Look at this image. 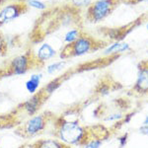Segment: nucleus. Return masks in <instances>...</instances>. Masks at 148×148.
I'll return each instance as SVG.
<instances>
[{"mask_svg":"<svg viewBox=\"0 0 148 148\" xmlns=\"http://www.w3.org/2000/svg\"><path fill=\"white\" fill-rule=\"evenodd\" d=\"M56 137L68 146H83L89 135L88 127L80 123L79 120L68 121L62 116L56 121Z\"/></svg>","mask_w":148,"mask_h":148,"instance_id":"f257e3e1","label":"nucleus"},{"mask_svg":"<svg viewBox=\"0 0 148 148\" xmlns=\"http://www.w3.org/2000/svg\"><path fill=\"white\" fill-rule=\"evenodd\" d=\"M95 44L91 38L80 37L73 44L67 45L62 51L61 57L67 58L70 56H81L88 53L94 49Z\"/></svg>","mask_w":148,"mask_h":148,"instance_id":"f03ea898","label":"nucleus"},{"mask_svg":"<svg viewBox=\"0 0 148 148\" xmlns=\"http://www.w3.org/2000/svg\"><path fill=\"white\" fill-rule=\"evenodd\" d=\"M47 123V116L46 114L32 116L21 127L22 134L25 137H34L45 130Z\"/></svg>","mask_w":148,"mask_h":148,"instance_id":"7ed1b4c3","label":"nucleus"},{"mask_svg":"<svg viewBox=\"0 0 148 148\" xmlns=\"http://www.w3.org/2000/svg\"><path fill=\"white\" fill-rule=\"evenodd\" d=\"M114 5V0H98L90 6L88 14L89 18L94 22H99L111 13Z\"/></svg>","mask_w":148,"mask_h":148,"instance_id":"20e7f679","label":"nucleus"},{"mask_svg":"<svg viewBox=\"0 0 148 148\" xmlns=\"http://www.w3.org/2000/svg\"><path fill=\"white\" fill-rule=\"evenodd\" d=\"M32 64V57L29 53L15 56L9 64L8 75H24L30 70Z\"/></svg>","mask_w":148,"mask_h":148,"instance_id":"39448f33","label":"nucleus"},{"mask_svg":"<svg viewBox=\"0 0 148 148\" xmlns=\"http://www.w3.org/2000/svg\"><path fill=\"white\" fill-rule=\"evenodd\" d=\"M49 97L47 95L42 91V89L40 90L38 93H36L35 95H32V97L29 98L26 102H24L21 107H22L23 111L26 112V114L28 116H35L36 114L39 112L42 105L44 104L45 100Z\"/></svg>","mask_w":148,"mask_h":148,"instance_id":"423d86ee","label":"nucleus"},{"mask_svg":"<svg viewBox=\"0 0 148 148\" xmlns=\"http://www.w3.org/2000/svg\"><path fill=\"white\" fill-rule=\"evenodd\" d=\"M25 9L26 6L24 4L19 3H12L2 8L0 10V27L19 17Z\"/></svg>","mask_w":148,"mask_h":148,"instance_id":"0eeeda50","label":"nucleus"},{"mask_svg":"<svg viewBox=\"0 0 148 148\" xmlns=\"http://www.w3.org/2000/svg\"><path fill=\"white\" fill-rule=\"evenodd\" d=\"M134 90L139 94H148V65H142L138 69Z\"/></svg>","mask_w":148,"mask_h":148,"instance_id":"6e6552de","label":"nucleus"},{"mask_svg":"<svg viewBox=\"0 0 148 148\" xmlns=\"http://www.w3.org/2000/svg\"><path fill=\"white\" fill-rule=\"evenodd\" d=\"M56 56V51L49 44H42L39 47L35 56V60L38 62H46L47 60H51Z\"/></svg>","mask_w":148,"mask_h":148,"instance_id":"1a4fd4ad","label":"nucleus"},{"mask_svg":"<svg viewBox=\"0 0 148 148\" xmlns=\"http://www.w3.org/2000/svg\"><path fill=\"white\" fill-rule=\"evenodd\" d=\"M42 79V73H34L30 76V78L25 83V88L29 94L35 95L36 93L39 92Z\"/></svg>","mask_w":148,"mask_h":148,"instance_id":"9d476101","label":"nucleus"},{"mask_svg":"<svg viewBox=\"0 0 148 148\" xmlns=\"http://www.w3.org/2000/svg\"><path fill=\"white\" fill-rule=\"evenodd\" d=\"M34 148H70L58 139H42L33 145Z\"/></svg>","mask_w":148,"mask_h":148,"instance_id":"9b49d317","label":"nucleus"},{"mask_svg":"<svg viewBox=\"0 0 148 148\" xmlns=\"http://www.w3.org/2000/svg\"><path fill=\"white\" fill-rule=\"evenodd\" d=\"M130 45L126 44V42H116L114 44L111 45L105 49L104 53L106 56L108 54H113V53H119V52H123L130 49Z\"/></svg>","mask_w":148,"mask_h":148,"instance_id":"f8f14e48","label":"nucleus"},{"mask_svg":"<svg viewBox=\"0 0 148 148\" xmlns=\"http://www.w3.org/2000/svg\"><path fill=\"white\" fill-rule=\"evenodd\" d=\"M61 82H62V78L61 77H57V78H54V79H52L49 81L47 84L45 86L44 88H42V91H44L46 94L49 96V95H51L52 93H54L56 91L57 89H58L59 87H60L61 85Z\"/></svg>","mask_w":148,"mask_h":148,"instance_id":"ddd939ff","label":"nucleus"},{"mask_svg":"<svg viewBox=\"0 0 148 148\" xmlns=\"http://www.w3.org/2000/svg\"><path fill=\"white\" fill-rule=\"evenodd\" d=\"M66 62L65 61H56V62H52L51 64L47 66V72L49 75H52V74H56L58 71L62 70L65 66Z\"/></svg>","mask_w":148,"mask_h":148,"instance_id":"4468645a","label":"nucleus"},{"mask_svg":"<svg viewBox=\"0 0 148 148\" xmlns=\"http://www.w3.org/2000/svg\"><path fill=\"white\" fill-rule=\"evenodd\" d=\"M78 38H80V31L77 30V29H72V30L68 31L65 34V36H64V42L68 45H71Z\"/></svg>","mask_w":148,"mask_h":148,"instance_id":"2eb2a0df","label":"nucleus"},{"mask_svg":"<svg viewBox=\"0 0 148 148\" xmlns=\"http://www.w3.org/2000/svg\"><path fill=\"white\" fill-rule=\"evenodd\" d=\"M123 114L121 112H113L104 119L105 121H121L123 120Z\"/></svg>","mask_w":148,"mask_h":148,"instance_id":"dca6fc26","label":"nucleus"},{"mask_svg":"<svg viewBox=\"0 0 148 148\" xmlns=\"http://www.w3.org/2000/svg\"><path fill=\"white\" fill-rule=\"evenodd\" d=\"M28 4L30 6H32L33 8L39 9V10H45L47 8V5L44 2L40 1V0H29Z\"/></svg>","mask_w":148,"mask_h":148,"instance_id":"f3484780","label":"nucleus"},{"mask_svg":"<svg viewBox=\"0 0 148 148\" xmlns=\"http://www.w3.org/2000/svg\"><path fill=\"white\" fill-rule=\"evenodd\" d=\"M71 3L73 6L82 8V7H87L88 5H90L91 0H71Z\"/></svg>","mask_w":148,"mask_h":148,"instance_id":"a211bd4d","label":"nucleus"},{"mask_svg":"<svg viewBox=\"0 0 148 148\" xmlns=\"http://www.w3.org/2000/svg\"><path fill=\"white\" fill-rule=\"evenodd\" d=\"M109 92H110V86L108 84L99 85V87L97 89V93L101 95V96H106V95L109 94Z\"/></svg>","mask_w":148,"mask_h":148,"instance_id":"6ab92c4d","label":"nucleus"},{"mask_svg":"<svg viewBox=\"0 0 148 148\" xmlns=\"http://www.w3.org/2000/svg\"><path fill=\"white\" fill-rule=\"evenodd\" d=\"M139 132L144 135H148V116H146L143 120L141 126L139 127Z\"/></svg>","mask_w":148,"mask_h":148,"instance_id":"aec40b11","label":"nucleus"},{"mask_svg":"<svg viewBox=\"0 0 148 148\" xmlns=\"http://www.w3.org/2000/svg\"><path fill=\"white\" fill-rule=\"evenodd\" d=\"M5 52H6V44H5V42H4L3 38L0 35V56H4Z\"/></svg>","mask_w":148,"mask_h":148,"instance_id":"412c9836","label":"nucleus"},{"mask_svg":"<svg viewBox=\"0 0 148 148\" xmlns=\"http://www.w3.org/2000/svg\"><path fill=\"white\" fill-rule=\"evenodd\" d=\"M119 143H120V148L125 147L127 143V134H123L119 138Z\"/></svg>","mask_w":148,"mask_h":148,"instance_id":"4be33fe9","label":"nucleus"},{"mask_svg":"<svg viewBox=\"0 0 148 148\" xmlns=\"http://www.w3.org/2000/svg\"><path fill=\"white\" fill-rule=\"evenodd\" d=\"M140 1H145V2H148V0H140Z\"/></svg>","mask_w":148,"mask_h":148,"instance_id":"5701e85b","label":"nucleus"},{"mask_svg":"<svg viewBox=\"0 0 148 148\" xmlns=\"http://www.w3.org/2000/svg\"><path fill=\"white\" fill-rule=\"evenodd\" d=\"M0 148H1V140H0Z\"/></svg>","mask_w":148,"mask_h":148,"instance_id":"b1692460","label":"nucleus"},{"mask_svg":"<svg viewBox=\"0 0 148 148\" xmlns=\"http://www.w3.org/2000/svg\"><path fill=\"white\" fill-rule=\"evenodd\" d=\"M146 28H147V30H148V24H147V26H146Z\"/></svg>","mask_w":148,"mask_h":148,"instance_id":"393cba45","label":"nucleus"}]
</instances>
